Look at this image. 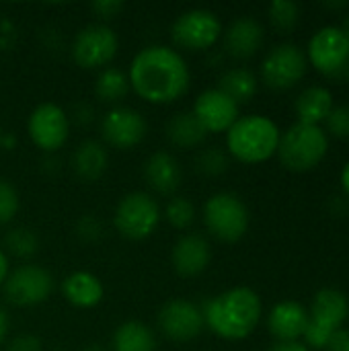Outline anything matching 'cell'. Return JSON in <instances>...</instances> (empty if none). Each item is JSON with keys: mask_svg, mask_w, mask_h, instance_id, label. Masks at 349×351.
Listing matches in <instances>:
<instances>
[{"mask_svg": "<svg viewBox=\"0 0 349 351\" xmlns=\"http://www.w3.org/2000/svg\"><path fill=\"white\" fill-rule=\"evenodd\" d=\"M130 88L146 103L169 105L179 101L189 84L191 72L185 58L163 43L142 47L128 68Z\"/></svg>", "mask_w": 349, "mask_h": 351, "instance_id": "obj_1", "label": "cell"}, {"mask_svg": "<svg viewBox=\"0 0 349 351\" xmlns=\"http://www.w3.org/2000/svg\"><path fill=\"white\" fill-rule=\"evenodd\" d=\"M206 327L222 339H245L249 337L261 319V298L255 290L237 286L230 288L202 308Z\"/></svg>", "mask_w": 349, "mask_h": 351, "instance_id": "obj_2", "label": "cell"}, {"mask_svg": "<svg viewBox=\"0 0 349 351\" xmlns=\"http://www.w3.org/2000/svg\"><path fill=\"white\" fill-rule=\"evenodd\" d=\"M280 144L278 125L265 115L239 117L226 132L228 154L245 165H257L274 156Z\"/></svg>", "mask_w": 349, "mask_h": 351, "instance_id": "obj_3", "label": "cell"}, {"mask_svg": "<svg viewBox=\"0 0 349 351\" xmlns=\"http://www.w3.org/2000/svg\"><path fill=\"white\" fill-rule=\"evenodd\" d=\"M160 216V206L148 191H130L113 210V226L130 241H144L154 234Z\"/></svg>", "mask_w": 349, "mask_h": 351, "instance_id": "obj_4", "label": "cell"}, {"mask_svg": "<svg viewBox=\"0 0 349 351\" xmlns=\"http://www.w3.org/2000/svg\"><path fill=\"white\" fill-rule=\"evenodd\" d=\"M278 154L290 171L315 169L327 154V136L319 125L296 123L280 136Z\"/></svg>", "mask_w": 349, "mask_h": 351, "instance_id": "obj_5", "label": "cell"}, {"mask_svg": "<svg viewBox=\"0 0 349 351\" xmlns=\"http://www.w3.org/2000/svg\"><path fill=\"white\" fill-rule=\"evenodd\" d=\"M204 224L218 241L237 243L249 230V210L234 193L220 191L204 204Z\"/></svg>", "mask_w": 349, "mask_h": 351, "instance_id": "obj_6", "label": "cell"}, {"mask_svg": "<svg viewBox=\"0 0 349 351\" xmlns=\"http://www.w3.org/2000/svg\"><path fill=\"white\" fill-rule=\"evenodd\" d=\"M119 49V37L107 23H91L78 29L72 41V60L82 70L107 68Z\"/></svg>", "mask_w": 349, "mask_h": 351, "instance_id": "obj_7", "label": "cell"}, {"mask_svg": "<svg viewBox=\"0 0 349 351\" xmlns=\"http://www.w3.org/2000/svg\"><path fill=\"white\" fill-rule=\"evenodd\" d=\"M349 302L344 292L325 288L315 296L309 323L304 329L306 343L315 350L327 348L329 337L341 327V323L348 319Z\"/></svg>", "mask_w": 349, "mask_h": 351, "instance_id": "obj_8", "label": "cell"}, {"mask_svg": "<svg viewBox=\"0 0 349 351\" xmlns=\"http://www.w3.org/2000/svg\"><path fill=\"white\" fill-rule=\"evenodd\" d=\"M220 35H222V23L218 14L208 8H189L181 12L171 27L173 43L187 51L210 49L216 45Z\"/></svg>", "mask_w": 349, "mask_h": 351, "instance_id": "obj_9", "label": "cell"}, {"mask_svg": "<svg viewBox=\"0 0 349 351\" xmlns=\"http://www.w3.org/2000/svg\"><path fill=\"white\" fill-rule=\"evenodd\" d=\"M4 298L19 308H31L45 302L53 292L51 274L35 263H23L8 271L2 286Z\"/></svg>", "mask_w": 349, "mask_h": 351, "instance_id": "obj_10", "label": "cell"}, {"mask_svg": "<svg viewBox=\"0 0 349 351\" xmlns=\"http://www.w3.org/2000/svg\"><path fill=\"white\" fill-rule=\"evenodd\" d=\"M27 134L39 150L53 154L68 142L70 115L58 103H39L27 117Z\"/></svg>", "mask_w": 349, "mask_h": 351, "instance_id": "obj_11", "label": "cell"}, {"mask_svg": "<svg viewBox=\"0 0 349 351\" xmlns=\"http://www.w3.org/2000/svg\"><path fill=\"white\" fill-rule=\"evenodd\" d=\"M156 325L167 339L177 343L200 337L206 327L202 308L185 298H173L165 302L156 315Z\"/></svg>", "mask_w": 349, "mask_h": 351, "instance_id": "obj_12", "label": "cell"}, {"mask_svg": "<svg viewBox=\"0 0 349 351\" xmlns=\"http://www.w3.org/2000/svg\"><path fill=\"white\" fill-rule=\"evenodd\" d=\"M304 72H306V56L294 43H282L274 47L261 64L263 82L276 90L292 88L296 82L302 80Z\"/></svg>", "mask_w": 349, "mask_h": 351, "instance_id": "obj_13", "label": "cell"}, {"mask_svg": "<svg viewBox=\"0 0 349 351\" xmlns=\"http://www.w3.org/2000/svg\"><path fill=\"white\" fill-rule=\"evenodd\" d=\"M148 132V123L144 115L128 105L111 107L101 119V136L103 140L119 150H130L138 146Z\"/></svg>", "mask_w": 349, "mask_h": 351, "instance_id": "obj_14", "label": "cell"}, {"mask_svg": "<svg viewBox=\"0 0 349 351\" xmlns=\"http://www.w3.org/2000/svg\"><path fill=\"white\" fill-rule=\"evenodd\" d=\"M313 66L325 74H339L349 68V39L339 27H323L309 43Z\"/></svg>", "mask_w": 349, "mask_h": 351, "instance_id": "obj_15", "label": "cell"}, {"mask_svg": "<svg viewBox=\"0 0 349 351\" xmlns=\"http://www.w3.org/2000/svg\"><path fill=\"white\" fill-rule=\"evenodd\" d=\"M191 113L206 134H222L228 132L239 119V105L220 88H206L195 97Z\"/></svg>", "mask_w": 349, "mask_h": 351, "instance_id": "obj_16", "label": "cell"}, {"mask_svg": "<svg viewBox=\"0 0 349 351\" xmlns=\"http://www.w3.org/2000/svg\"><path fill=\"white\" fill-rule=\"evenodd\" d=\"M210 261H212V247L202 234L187 232L175 241L171 251V263L177 276L195 278L208 269Z\"/></svg>", "mask_w": 349, "mask_h": 351, "instance_id": "obj_17", "label": "cell"}, {"mask_svg": "<svg viewBox=\"0 0 349 351\" xmlns=\"http://www.w3.org/2000/svg\"><path fill=\"white\" fill-rule=\"evenodd\" d=\"M144 181L160 195H175L183 185V167L175 154L156 150L144 160Z\"/></svg>", "mask_w": 349, "mask_h": 351, "instance_id": "obj_18", "label": "cell"}, {"mask_svg": "<svg viewBox=\"0 0 349 351\" xmlns=\"http://www.w3.org/2000/svg\"><path fill=\"white\" fill-rule=\"evenodd\" d=\"M263 35H265L263 27L257 19L239 16L224 31V47L232 58L245 60L259 51L263 43Z\"/></svg>", "mask_w": 349, "mask_h": 351, "instance_id": "obj_19", "label": "cell"}, {"mask_svg": "<svg viewBox=\"0 0 349 351\" xmlns=\"http://www.w3.org/2000/svg\"><path fill=\"white\" fill-rule=\"evenodd\" d=\"M62 296L74 308L86 311V308H95L103 302L105 288H103V282L95 274L78 269V271H72L70 276L64 278Z\"/></svg>", "mask_w": 349, "mask_h": 351, "instance_id": "obj_20", "label": "cell"}, {"mask_svg": "<svg viewBox=\"0 0 349 351\" xmlns=\"http://www.w3.org/2000/svg\"><path fill=\"white\" fill-rule=\"evenodd\" d=\"M306 323H309V313L304 311L302 304L292 300L276 304L267 319L269 333L280 341H296L300 335H304Z\"/></svg>", "mask_w": 349, "mask_h": 351, "instance_id": "obj_21", "label": "cell"}, {"mask_svg": "<svg viewBox=\"0 0 349 351\" xmlns=\"http://www.w3.org/2000/svg\"><path fill=\"white\" fill-rule=\"evenodd\" d=\"M109 167V154L103 142L99 140H82L74 154H72V169L76 177L84 183H95L99 181Z\"/></svg>", "mask_w": 349, "mask_h": 351, "instance_id": "obj_22", "label": "cell"}, {"mask_svg": "<svg viewBox=\"0 0 349 351\" xmlns=\"http://www.w3.org/2000/svg\"><path fill=\"white\" fill-rule=\"evenodd\" d=\"M165 134L171 140V144H175L177 148H197L204 144L206 140V130L200 125V121L195 119V115L191 111H179L175 113L167 125H165Z\"/></svg>", "mask_w": 349, "mask_h": 351, "instance_id": "obj_23", "label": "cell"}, {"mask_svg": "<svg viewBox=\"0 0 349 351\" xmlns=\"http://www.w3.org/2000/svg\"><path fill=\"white\" fill-rule=\"evenodd\" d=\"M113 351H156V335L142 321H125L111 335Z\"/></svg>", "mask_w": 349, "mask_h": 351, "instance_id": "obj_24", "label": "cell"}, {"mask_svg": "<svg viewBox=\"0 0 349 351\" xmlns=\"http://www.w3.org/2000/svg\"><path fill=\"white\" fill-rule=\"evenodd\" d=\"M331 109H333V97L323 86H311L302 90L300 97L296 99V115L300 119L298 123L317 125L319 121L327 119Z\"/></svg>", "mask_w": 349, "mask_h": 351, "instance_id": "obj_25", "label": "cell"}, {"mask_svg": "<svg viewBox=\"0 0 349 351\" xmlns=\"http://www.w3.org/2000/svg\"><path fill=\"white\" fill-rule=\"evenodd\" d=\"M130 80L128 74L119 68L107 66L103 70H99L97 78H95V97L101 103H109V105H119V101H123L130 93Z\"/></svg>", "mask_w": 349, "mask_h": 351, "instance_id": "obj_26", "label": "cell"}, {"mask_svg": "<svg viewBox=\"0 0 349 351\" xmlns=\"http://www.w3.org/2000/svg\"><path fill=\"white\" fill-rule=\"evenodd\" d=\"M218 88L228 95L237 105L247 103L255 97L257 93V78L251 70L247 68H230L220 76Z\"/></svg>", "mask_w": 349, "mask_h": 351, "instance_id": "obj_27", "label": "cell"}, {"mask_svg": "<svg viewBox=\"0 0 349 351\" xmlns=\"http://www.w3.org/2000/svg\"><path fill=\"white\" fill-rule=\"evenodd\" d=\"M2 251L16 259H31L39 253V237L29 226H14L2 239Z\"/></svg>", "mask_w": 349, "mask_h": 351, "instance_id": "obj_28", "label": "cell"}, {"mask_svg": "<svg viewBox=\"0 0 349 351\" xmlns=\"http://www.w3.org/2000/svg\"><path fill=\"white\" fill-rule=\"evenodd\" d=\"M195 216H197V210H195L193 202L189 197H183V195L171 197L167 208H165L167 222L177 230H187L195 222Z\"/></svg>", "mask_w": 349, "mask_h": 351, "instance_id": "obj_29", "label": "cell"}, {"mask_svg": "<svg viewBox=\"0 0 349 351\" xmlns=\"http://www.w3.org/2000/svg\"><path fill=\"white\" fill-rule=\"evenodd\" d=\"M269 21L282 33L292 31L298 23V4L292 0H274L269 4Z\"/></svg>", "mask_w": 349, "mask_h": 351, "instance_id": "obj_30", "label": "cell"}, {"mask_svg": "<svg viewBox=\"0 0 349 351\" xmlns=\"http://www.w3.org/2000/svg\"><path fill=\"white\" fill-rule=\"evenodd\" d=\"M195 169L202 173V175H208V177H218L222 175L226 169H228V154L216 146L212 148H204L200 150V154L195 156Z\"/></svg>", "mask_w": 349, "mask_h": 351, "instance_id": "obj_31", "label": "cell"}, {"mask_svg": "<svg viewBox=\"0 0 349 351\" xmlns=\"http://www.w3.org/2000/svg\"><path fill=\"white\" fill-rule=\"evenodd\" d=\"M19 210H21L19 189L10 181L0 179V226L12 222L16 218Z\"/></svg>", "mask_w": 349, "mask_h": 351, "instance_id": "obj_32", "label": "cell"}, {"mask_svg": "<svg viewBox=\"0 0 349 351\" xmlns=\"http://www.w3.org/2000/svg\"><path fill=\"white\" fill-rule=\"evenodd\" d=\"M74 232L82 243H97L103 237V222L93 214H82L76 222Z\"/></svg>", "mask_w": 349, "mask_h": 351, "instance_id": "obj_33", "label": "cell"}, {"mask_svg": "<svg viewBox=\"0 0 349 351\" xmlns=\"http://www.w3.org/2000/svg\"><path fill=\"white\" fill-rule=\"evenodd\" d=\"M327 128L333 136L337 138H348L349 136V105H341L331 109L327 115Z\"/></svg>", "mask_w": 349, "mask_h": 351, "instance_id": "obj_34", "label": "cell"}, {"mask_svg": "<svg viewBox=\"0 0 349 351\" xmlns=\"http://www.w3.org/2000/svg\"><path fill=\"white\" fill-rule=\"evenodd\" d=\"M91 8L101 21H111L119 16V12L123 10V2L121 0H95Z\"/></svg>", "mask_w": 349, "mask_h": 351, "instance_id": "obj_35", "label": "cell"}, {"mask_svg": "<svg viewBox=\"0 0 349 351\" xmlns=\"http://www.w3.org/2000/svg\"><path fill=\"white\" fill-rule=\"evenodd\" d=\"M6 351H43V343L39 337L23 333V335H16L14 339H10V343L6 346Z\"/></svg>", "mask_w": 349, "mask_h": 351, "instance_id": "obj_36", "label": "cell"}, {"mask_svg": "<svg viewBox=\"0 0 349 351\" xmlns=\"http://www.w3.org/2000/svg\"><path fill=\"white\" fill-rule=\"evenodd\" d=\"M327 351H349V331L348 329H337L329 341H327Z\"/></svg>", "mask_w": 349, "mask_h": 351, "instance_id": "obj_37", "label": "cell"}, {"mask_svg": "<svg viewBox=\"0 0 349 351\" xmlns=\"http://www.w3.org/2000/svg\"><path fill=\"white\" fill-rule=\"evenodd\" d=\"M267 351H309L306 346L298 343V341H280L276 346H272Z\"/></svg>", "mask_w": 349, "mask_h": 351, "instance_id": "obj_38", "label": "cell"}, {"mask_svg": "<svg viewBox=\"0 0 349 351\" xmlns=\"http://www.w3.org/2000/svg\"><path fill=\"white\" fill-rule=\"evenodd\" d=\"M8 271H10V261H8L6 253L2 251V247H0V288L4 286V282H6V276H8Z\"/></svg>", "mask_w": 349, "mask_h": 351, "instance_id": "obj_39", "label": "cell"}, {"mask_svg": "<svg viewBox=\"0 0 349 351\" xmlns=\"http://www.w3.org/2000/svg\"><path fill=\"white\" fill-rule=\"evenodd\" d=\"M91 115H93V111H91V107L88 105H78L76 107V111H74V117L78 119V123H86L88 119H91Z\"/></svg>", "mask_w": 349, "mask_h": 351, "instance_id": "obj_40", "label": "cell"}, {"mask_svg": "<svg viewBox=\"0 0 349 351\" xmlns=\"http://www.w3.org/2000/svg\"><path fill=\"white\" fill-rule=\"evenodd\" d=\"M6 333H8V315H6V311L0 306V346H2V341L6 339Z\"/></svg>", "mask_w": 349, "mask_h": 351, "instance_id": "obj_41", "label": "cell"}, {"mask_svg": "<svg viewBox=\"0 0 349 351\" xmlns=\"http://www.w3.org/2000/svg\"><path fill=\"white\" fill-rule=\"evenodd\" d=\"M341 183H344V189L348 191V195H349V162L346 165L344 173H341Z\"/></svg>", "mask_w": 349, "mask_h": 351, "instance_id": "obj_42", "label": "cell"}, {"mask_svg": "<svg viewBox=\"0 0 349 351\" xmlns=\"http://www.w3.org/2000/svg\"><path fill=\"white\" fill-rule=\"evenodd\" d=\"M78 351H107L101 343H88V346H82Z\"/></svg>", "mask_w": 349, "mask_h": 351, "instance_id": "obj_43", "label": "cell"}, {"mask_svg": "<svg viewBox=\"0 0 349 351\" xmlns=\"http://www.w3.org/2000/svg\"><path fill=\"white\" fill-rule=\"evenodd\" d=\"M344 33L348 35V39H349V16L346 19V27H344Z\"/></svg>", "mask_w": 349, "mask_h": 351, "instance_id": "obj_44", "label": "cell"}, {"mask_svg": "<svg viewBox=\"0 0 349 351\" xmlns=\"http://www.w3.org/2000/svg\"><path fill=\"white\" fill-rule=\"evenodd\" d=\"M4 134H6V132H4V130H2V125H0V148H2V140H4Z\"/></svg>", "mask_w": 349, "mask_h": 351, "instance_id": "obj_45", "label": "cell"}, {"mask_svg": "<svg viewBox=\"0 0 349 351\" xmlns=\"http://www.w3.org/2000/svg\"><path fill=\"white\" fill-rule=\"evenodd\" d=\"M348 74H349V68H348Z\"/></svg>", "mask_w": 349, "mask_h": 351, "instance_id": "obj_46", "label": "cell"}]
</instances>
